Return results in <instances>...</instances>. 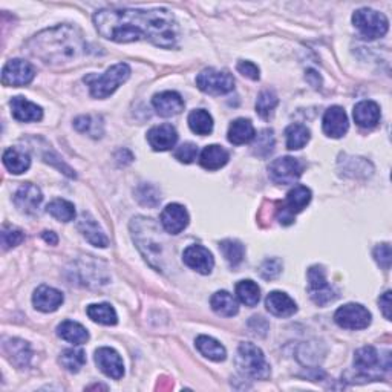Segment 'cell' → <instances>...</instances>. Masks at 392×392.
Segmentation results:
<instances>
[{
  "mask_svg": "<svg viewBox=\"0 0 392 392\" xmlns=\"http://www.w3.org/2000/svg\"><path fill=\"white\" fill-rule=\"evenodd\" d=\"M236 68L242 75L250 78V80H259V68L252 61H239Z\"/></svg>",
  "mask_w": 392,
  "mask_h": 392,
  "instance_id": "obj_45",
  "label": "cell"
},
{
  "mask_svg": "<svg viewBox=\"0 0 392 392\" xmlns=\"http://www.w3.org/2000/svg\"><path fill=\"white\" fill-rule=\"evenodd\" d=\"M229 158L230 155L224 147L218 144H211L204 147V151L201 152L199 156V164L206 170H218L229 163Z\"/></svg>",
  "mask_w": 392,
  "mask_h": 392,
  "instance_id": "obj_25",
  "label": "cell"
},
{
  "mask_svg": "<svg viewBox=\"0 0 392 392\" xmlns=\"http://www.w3.org/2000/svg\"><path fill=\"white\" fill-rule=\"evenodd\" d=\"M324 132L331 138H342L348 132V115L340 106H331L324 115Z\"/></svg>",
  "mask_w": 392,
  "mask_h": 392,
  "instance_id": "obj_15",
  "label": "cell"
},
{
  "mask_svg": "<svg viewBox=\"0 0 392 392\" xmlns=\"http://www.w3.org/2000/svg\"><path fill=\"white\" fill-rule=\"evenodd\" d=\"M352 23L368 40H375L388 33L389 22L385 14L374 11L371 8H362L352 14Z\"/></svg>",
  "mask_w": 392,
  "mask_h": 392,
  "instance_id": "obj_5",
  "label": "cell"
},
{
  "mask_svg": "<svg viewBox=\"0 0 392 392\" xmlns=\"http://www.w3.org/2000/svg\"><path fill=\"white\" fill-rule=\"evenodd\" d=\"M196 348L204 357L213 360V362H223L227 357V351L223 345L209 336H199L196 339Z\"/></svg>",
  "mask_w": 392,
  "mask_h": 392,
  "instance_id": "obj_31",
  "label": "cell"
},
{
  "mask_svg": "<svg viewBox=\"0 0 392 392\" xmlns=\"http://www.w3.org/2000/svg\"><path fill=\"white\" fill-rule=\"evenodd\" d=\"M273 147H274L273 130L265 129L259 133V135H257L255 144H253V152L257 156H266L273 152Z\"/></svg>",
  "mask_w": 392,
  "mask_h": 392,
  "instance_id": "obj_40",
  "label": "cell"
},
{
  "mask_svg": "<svg viewBox=\"0 0 392 392\" xmlns=\"http://www.w3.org/2000/svg\"><path fill=\"white\" fill-rule=\"evenodd\" d=\"M352 115H354L357 126L363 129H374L380 121V107L371 100H363L356 105Z\"/></svg>",
  "mask_w": 392,
  "mask_h": 392,
  "instance_id": "obj_22",
  "label": "cell"
},
{
  "mask_svg": "<svg viewBox=\"0 0 392 392\" xmlns=\"http://www.w3.org/2000/svg\"><path fill=\"white\" fill-rule=\"evenodd\" d=\"M60 363L63 365V368L69 372H78L86 363V354L83 349L70 348L61 352L60 356Z\"/></svg>",
  "mask_w": 392,
  "mask_h": 392,
  "instance_id": "obj_38",
  "label": "cell"
},
{
  "mask_svg": "<svg viewBox=\"0 0 392 392\" xmlns=\"http://www.w3.org/2000/svg\"><path fill=\"white\" fill-rule=\"evenodd\" d=\"M36 70L33 65L22 59L10 60L2 69V83L3 86H13V88H20L27 86L34 80Z\"/></svg>",
  "mask_w": 392,
  "mask_h": 392,
  "instance_id": "obj_11",
  "label": "cell"
},
{
  "mask_svg": "<svg viewBox=\"0 0 392 392\" xmlns=\"http://www.w3.org/2000/svg\"><path fill=\"white\" fill-rule=\"evenodd\" d=\"M303 174V164L294 156H282L269 167V175L276 184H294Z\"/></svg>",
  "mask_w": 392,
  "mask_h": 392,
  "instance_id": "obj_9",
  "label": "cell"
},
{
  "mask_svg": "<svg viewBox=\"0 0 392 392\" xmlns=\"http://www.w3.org/2000/svg\"><path fill=\"white\" fill-rule=\"evenodd\" d=\"M96 363L101 372L114 380H120L124 375L123 360L119 352L112 348H98L96 351Z\"/></svg>",
  "mask_w": 392,
  "mask_h": 392,
  "instance_id": "obj_12",
  "label": "cell"
},
{
  "mask_svg": "<svg viewBox=\"0 0 392 392\" xmlns=\"http://www.w3.org/2000/svg\"><path fill=\"white\" fill-rule=\"evenodd\" d=\"M236 365L242 374L256 380L270 377V365L266 362L264 352L253 343H241L238 348Z\"/></svg>",
  "mask_w": 392,
  "mask_h": 392,
  "instance_id": "obj_4",
  "label": "cell"
},
{
  "mask_svg": "<svg viewBox=\"0 0 392 392\" xmlns=\"http://www.w3.org/2000/svg\"><path fill=\"white\" fill-rule=\"evenodd\" d=\"M196 156H198V147H196V144L193 143H184L175 151V158L179 163H184V164L193 163L196 160Z\"/></svg>",
  "mask_w": 392,
  "mask_h": 392,
  "instance_id": "obj_42",
  "label": "cell"
},
{
  "mask_svg": "<svg viewBox=\"0 0 392 392\" xmlns=\"http://www.w3.org/2000/svg\"><path fill=\"white\" fill-rule=\"evenodd\" d=\"M219 250H221L225 261L229 262L232 266H238L242 262V259H244L246 250L239 241L225 239L221 242V244H219Z\"/></svg>",
  "mask_w": 392,
  "mask_h": 392,
  "instance_id": "obj_36",
  "label": "cell"
},
{
  "mask_svg": "<svg viewBox=\"0 0 392 392\" xmlns=\"http://www.w3.org/2000/svg\"><path fill=\"white\" fill-rule=\"evenodd\" d=\"M27 48L31 56L52 66L75 63L88 54V43L82 31L70 25L42 31L31 38Z\"/></svg>",
  "mask_w": 392,
  "mask_h": 392,
  "instance_id": "obj_2",
  "label": "cell"
},
{
  "mask_svg": "<svg viewBox=\"0 0 392 392\" xmlns=\"http://www.w3.org/2000/svg\"><path fill=\"white\" fill-rule=\"evenodd\" d=\"M11 112L17 121L22 123H33L40 121L43 119V111L40 106H37L33 101L27 100L25 97H14L11 100Z\"/></svg>",
  "mask_w": 392,
  "mask_h": 392,
  "instance_id": "obj_21",
  "label": "cell"
},
{
  "mask_svg": "<svg viewBox=\"0 0 392 392\" xmlns=\"http://www.w3.org/2000/svg\"><path fill=\"white\" fill-rule=\"evenodd\" d=\"M287 149L289 151H299L310 141V130L303 124H292L285 130Z\"/></svg>",
  "mask_w": 392,
  "mask_h": 392,
  "instance_id": "obj_35",
  "label": "cell"
},
{
  "mask_svg": "<svg viewBox=\"0 0 392 392\" xmlns=\"http://www.w3.org/2000/svg\"><path fill=\"white\" fill-rule=\"evenodd\" d=\"M379 305L383 311V316L391 320V292H386L379 299Z\"/></svg>",
  "mask_w": 392,
  "mask_h": 392,
  "instance_id": "obj_46",
  "label": "cell"
},
{
  "mask_svg": "<svg viewBox=\"0 0 392 392\" xmlns=\"http://www.w3.org/2000/svg\"><path fill=\"white\" fill-rule=\"evenodd\" d=\"M196 86L210 96H223L234 89V78L227 70L216 69H204L202 73L196 77Z\"/></svg>",
  "mask_w": 392,
  "mask_h": 392,
  "instance_id": "obj_7",
  "label": "cell"
},
{
  "mask_svg": "<svg viewBox=\"0 0 392 392\" xmlns=\"http://www.w3.org/2000/svg\"><path fill=\"white\" fill-rule=\"evenodd\" d=\"M23 239H25V234L17 227L13 225H5L2 230V246L5 250L17 247L19 244H22Z\"/></svg>",
  "mask_w": 392,
  "mask_h": 392,
  "instance_id": "obj_41",
  "label": "cell"
},
{
  "mask_svg": "<svg viewBox=\"0 0 392 392\" xmlns=\"http://www.w3.org/2000/svg\"><path fill=\"white\" fill-rule=\"evenodd\" d=\"M3 164L11 174L20 175L29 169L31 158L27 152L20 151V149L10 147L3 152Z\"/></svg>",
  "mask_w": 392,
  "mask_h": 392,
  "instance_id": "obj_28",
  "label": "cell"
},
{
  "mask_svg": "<svg viewBox=\"0 0 392 392\" xmlns=\"http://www.w3.org/2000/svg\"><path fill=\"white\" fill-rule=\"evenodd\" d=\"M46 211H48L51 216L59 219V221H61V223H69L75 218L74 204H70L66 199H54L52 202L48 204Z\"/></svg>",
  "mask_w": 392,
  "mask_h": 392,
  "instance_id": "obj_37",
  "label": "cell"
},
{
  "mask_svg": "<svg viewBox=\"0 0 392 392\" xmlns=\"http://www.w3.org/2000/svg\"><path fill=\"white\" fill-rule=\"evenodd\" d=\"M155 111L161 116H174L184 111V100L174 91H164L156 93L152 100Z\"/></svg>",
  "mask_w": 392,
  "mask_h": 392,
  "instance_id": "obj_18",
  "label": "cell"
},
{
  "mask_svg": "<svg viewBox=\"0 0 392 392\" xmlns=\"http://www.w3.org/2000/svg\"><path fill=\"white\" fill-rule=\"evenodd\" d=\"M210 305L216 315L224 317H233L238 315V302L229 292H218L210 299Z\"/></svg>",
  "mask_w": 392,
  "mask_h": 392,
  "instance_id": "obj_29",
  "label": "cell"
},
{
  "mask_svg": "<svg viewBox=\"0 0 392 392\" xmlns=\"http://www.w3.org/2000/svg\"><path fill=\"white\" fill-rule=\"evenodd\" d=\"M311 202V190L305 186H296L288 192L285 201L279 202L278 206V219L282 225H289L294 223L297 213L307 209Z\"/></svg>",
  "mask_w": 392,
  "mask_h": 392,
  "instance_id": "obj_6",
  "label": "cell"
},
{
  "mask_svg": "<svg viewBox=\"0 0 392 392\" xmlns=\"http://www.w3.org/2000/svg\"><path fill=\"white\" fill-rule=\"evenodd\" d=\"M43 239L46 241V242H50L51 246H56L57 242H59V239H57V236H56V233H52V232H43Z\"/></svg>",
  "mask_w": 392,
  "mask_h": 392,
  "instance_id": "obj_47",
  "label": "cell"
},
{
  "mask_svg": "<svg viewBox=\"0 0 392 392\" xmlns=\"http://www.w3.org/2000/svg\"><path fill=\"white\" fill-rule=\"evenodd\" d=\"M189 128L196 135H209L213 130V119L204 109H195L189 115Z\"/></svg>",
  "mask_w": 392,
  "mask_h": 392,
  "instance_id": "obj_32",
  "label": "cell"
},
{
  "mask_svg": "<svg viewBox=\"0 0 392 392\" xmlns=\"http://www.w3.org/2000/svg\"><path fill=\"white\" fill-rule=\"evenodd\" d=\"M57 334L61 339L74 343V345H83L89 340V333L83 325L73 322V320H65L57 328Z\"/></svg>",
  "mask_w": 392,
  "mask_h": 392,
  "instance_id": "obj_30",
  "label": "cell"
},
{
  "mask_svg": "<svg viewBox=\"0 0 392 392\" xmlns=\"http://www.w3.org/2000/svg\"><path fill=\"white\" fill-rule=\"evenodd\" d=\"M42 201H43V195L40 189L31 183L23 184L14 196L15 207L27 215H36Z\"/></svg>",
  "mask_w": 392,
  "mask_h": 392,
  "instance_id": "obj_13",
  "label": "cell"
},
{
  "mask_svg": "<svg viewBox=\"0 0 392 392\" xmlns=\"http://www.w3.org/2000/svg\"><path fill=\"white\" fill-rule=\"evenodd\" d=\"M280 270H282V264L279 259H269L262 264L261 274L265 279H274L276 276H279Z\"/></svg>",
  "mask_w": 392,
  "mask_h": 392,
  "instance_id": "obj_44",
  "label": "cell"
},
{
  "mask_svg": "<svg viewBox=\"0 0 392 392\" xmlns=\"http://www.w3.org/2000/svg\"><path fill=\"white\" fill-rule=\"evenodd\" d=\"M183 261L187 266H190L192 270L198 271L201 274H209L213 270L215 259L206 247L202 246H190L184 250Z\"/></svg>",
  "mask_w": 392,
  "mask_h": 392,
  "instance_id": "obj_14",
  "label": "cell"
},
{
  "mask_svg": "<svg viewBox=\"0 0 392 392\" xmlns=\"http://www.w3.org/2000/svg\"><path fill=\"white\" fill-rule=\"evenodd\" d=\"M88 316L100 325H115L119 322L116 312L109 303H93L88 307Z\"/></svg>",
  "mask_w": 392,
  "mask_h": 392,
  "instance_id": "obj_33",
  "label": "cell"
},
{
  "mask_svg": "<svg viewBox=\"0 0 392 392\" xmlns=\"http://www.w3.org/2000/svg\"><path fill=\"white\" fill-rule=\"evenodd\" d=\"M3 351H5V354L10 357L11 362L19 368L28 366L31 356H33V352H31L28 342L20 340V339L5 340L3 342Z\"/></svg>",
  "mask_w": 392,
  "mask_h": 392,
  "instance_id": "obj_24",
  "label": "cell"
},
{
  "mask_svg": "<svg viewBox=\"0 0 392 392\" xmlns=\"http://www.w3.org/2000/svg\"><path fill=\"white\" fill-rule=\"evenodd\" d=\"M130 77V68L126 63H119L109 68L105 74L97 75L91 74L83 78L84 83H88L91 96L93 98H107L109 96L119 89V86L123 84Z\"/></svg>",
  "mask_w": 392,
  "mask_h": 392,
  "instance_id": "obj_3",
  "label": "cell"
},
{
  "mask_svg": "<svg viewBox=\"0 0 392 392\" xmlns=\"http://www.w3.org/2000/svg\"><path fill=\"white\" fill-rule=\"evenodd\" d=\"M236 296L247 307H256L261 299V288L253 280H241L236 285Z\"/></svg>",
  "mask_w": 392,
  "mask_h": 392,
  "instance_id": "obj_34",
  "label": "cell"
},
{
  "mask_svg": "<svg viewBox=\"0 0 392 392\" xmlns=\"http://www.w3.org/2000/svg\"><path fill=\"white\" fill-rule=\"evenodd\" d=\"M147 141L153 151L166 152L175 147L178 141V132L172 124H160L147 132Z\"/></svg>",
  "mask_w": 392,
  "mask_h": 392,
  "instance_id": "obj_16",
  "label": "cell"
},
{
  "mask_svg": "<svg viewBox=\"0 0 392 392\" xmlns=\"http://www.w3.org/2000/svg\"><path fill=\"white\" fill-rule=\"evenodd\" d=\"M161 224L167 233L178 234L189 225V213L179 204H169L161 213Z\"/></svg>",
  "mask_w": 392,
  "mask_h": 392,
  "instance_id": "obj_17",
  "label": "cell"
},
{
  "mask_svg": "<svg viewBox=\"0 0 392 392\" xmlns=\"http://www.w3.org/2000/svg\"><path fill=\"white\" fill-rule=\"evenodd\" d=\"M308 293L316 305H324L333 302L337 297V292L325 278V270L320 265H312L308 270Z\"/></svg>",
  "mask_w": 392,
  "mask_h": 392,
  "instance_id": "obj_8",
  "label": "cell"
},
{
  "mask_svg": "<svg viewBox=\"0 0 392 392\" xmlns=\"http://www.w3.org/2000/svg\"><path fill=\"white\" fill-rule=\"evenodd\" d=\"M379 365H382V362H380L379 352L375 348L363 347V348H360V349L356 351L354 366L365 375V379H366L368 374L372 372L374 370H377ZM368 379H370V375H368Z\"/></svg>",
  "mask_w": 392,
  "mask_h": 392,
  "instance_id": "obj_27",
  "label": "cell"
},
{
  "mask_svg": "<svg viewBox=\"0 0 392 392\" xmlns=\"http://www.w3.org/2000/svg\"><path fill=\"white\" fill-rule=\"evenodd\" d=\"M78 230L82 232L83 236L86 238V241L91 242L92 246L96 247H101L105 248L109 246V239L105 234V232L101 230V227L98 225V223L93 219L88 211H83L80 215V219L77 223Z\"/></svg>",
  "mask_w": 392,
  "mask_h": 392,
  "instance_id": "obj_19",
  "label": "cell"
},
{
  "mask_svg": "<svg viewBox=\"0 0 392 392\" xmlns=\"http://www.w3.org/2000/svg\"><path fill=\"white\" fill-rule=\"evenodd\" d=\"M229 141L234 146L247 144L250 141H253L256 137V130L253 128V123L246 119L234 120L229 128Z\"/></svg>",
  "mask_w": 392,
  "mask_h": 392,
  "instance_id": "obj_26",
  "label": "cell"
},
{
  "mask_svg": "<svg viewBox=\"0 0 392 392\" xmlns=\"http://www.w3.org/2000/svg\"><path fill=\"white\" fill-rule=\"evenodd\" d=\"M63 301H65L63 293H60L59 289L46 285L38 287L33 296L34 307L42 312H52L59 310Z\"/></svg>",
  "mask_w": 392,
  "mask_h": 392,
  "instance_id": "obj_20",
  "label": "cell"
},
{
  "mask_svg": "<svg viewBox=\"0 0 392 392\" xmlns=\"http://www.w3.org/2000/svg\"><path fill=\"white\" fill-rule=\"evenodd\" d=\"M101 37L116 43L146 38L161 48H174L178 42V23L167 10H101L93 15Z\"/></svg>",
  "mask_w": 392,
  "mask_h": 392,
  "instance_id": "obj_1",
  "label": "cell"
},
{
  "mask_svg": "<svg viewBox=\"0 0 392 392\" xmlns=\"http://www.w3.org/2000/svg\"><path fill=\"white\" fill-rule=\"evenodd\" d=\"M265 307L276 317H292L297 311L296 302L287 293L273 292L265 299Z\"/></svg>",
  "mask_w": 392,
  "mask_h": 392,
  "instance_id": "obj_23",
  "label": "cell"
},
{
  "mask_svg": "<svg viewBox=\"0 0 392 392\" xmlns=\"http://www.w3.org/2000/svg\"><path fill=\"white\" fill-rule=\"evenodd\" d=\"M334 320L345 329H363L371 324V312L360 303H347L336 311Z\"/></svg>",
  "mask_w": 392,
  "mask_h": 392,
  "instance_id": "obj_10",
  "label": "cell"
},
{
  "mask_svg": "<svg viewBox=\"0 0 392 392\" xmlns=\"http://www.w3.org/2000/svg\"><path fill=\"white\" fill-rule=\"evenodd\" d=\"M374 257L379 262L380 266L385 270H389L391 266V246L389 244H380L374 250Z\"/></svg>",
  "mask_w": 392,
  "mask_h": 392,
  "instance_id": "obj_43",
  "label": "cell"
},
{
  "mask_svg": "<svg viewBox=\"0 0 392 392\" xmlns=\"http://www.w3.org/2000/svg\"><path fill=\"white\" fill-rule=\"evenodd\" d=\"M279 103L278 96L273 91H262L256 101V112L259 114L262 119H270Z\"/></svg>",
  "mask_w": 392,
  "mask_h": 392,
  "instance_id": "obj_39",
  "label": "cell"
}]
</instances>
